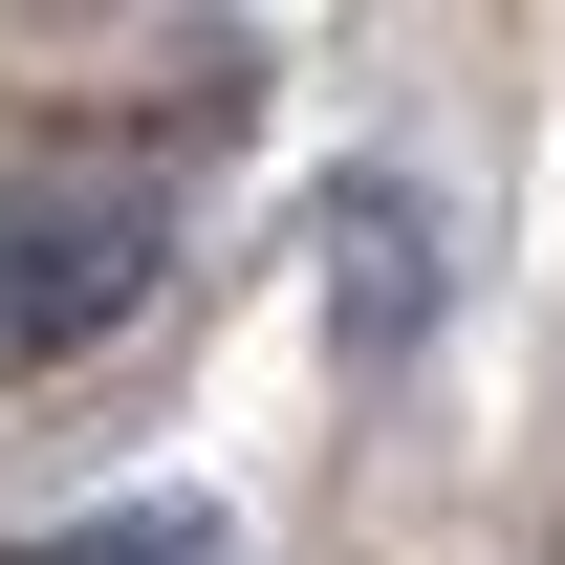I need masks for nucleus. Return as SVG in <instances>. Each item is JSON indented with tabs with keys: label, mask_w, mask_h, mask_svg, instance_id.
I'll list each match as a JSON object with an SVG mask.
<instances>
[{
	"label": "nucleus",
	"mask_w": 565,
	"mask_h": 565,
	"mask_svg": "<svg viewBox=\"0 0 565 565\" xmlns=\"http://www.w3.org/2000/svg\"><path fill=\"white\" fill-rule=\"evenodd\" d=\"M152 262H174V217H152L131 174H22V196H0V370L109 349L152 305Z\"/></svg>",
	"instance_id": "1"
},
{
	"label": "nucleus",
	"mask_w": 565,
	"mask_h": 565,
	"mask_svg": "<svg viewBox=\"0 0 565 565\" xmlns=\"http://www.w3.org/2000/svg\"><path fill=\"white\" fill-rule=\"evenodd\" d=\"M327 305H349V370H414V327H435V217H414L392 152L327 174Z\"/></svg>",
	"instance_id": "2"
}]
</instances>
